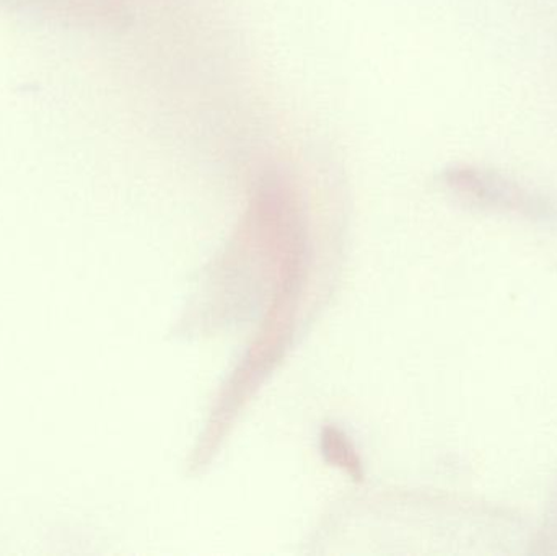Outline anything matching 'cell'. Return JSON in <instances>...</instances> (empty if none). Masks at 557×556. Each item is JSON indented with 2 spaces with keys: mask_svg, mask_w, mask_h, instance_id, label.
Wrapping results in <instances>:
<instances>
[{
  "mask_svg": "<svg viewBox=\"0 0 557 556\" xmlns=\"http://www.w3.org/2000/svg\"><path fill=\"white\" fill-rule=\"evenodd\" d=\"M445 183L458 195L467 196L471 201L494 208L535 209L533 196L516 183L491 170L474 169V166H451L445 170Z\"/></svg>",
  "mask_w": 557,
  "mask_h": 556,
  "instance_id": "cell-1",
  "label": "cell"
}]
</instances>
